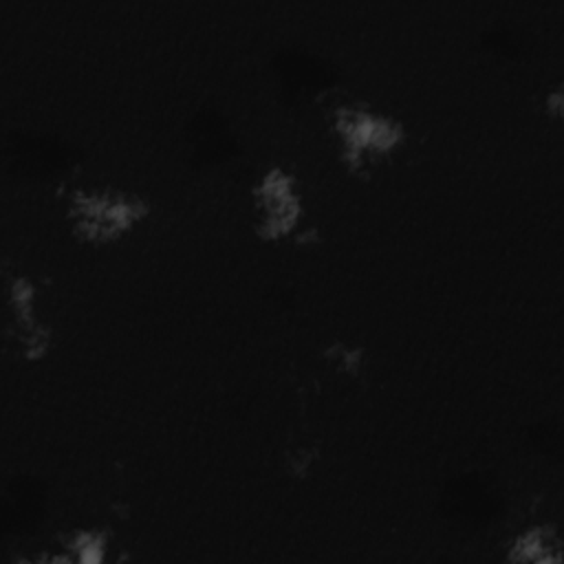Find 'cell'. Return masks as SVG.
Segmentation results:
<instances>
[{
  "mask_svg": "<svg viewBox=\"0 0 564 564\" xmlns=\"http://www.w3.org/2000/svg\"><path fill=\"white\" fill-rule=\"evenodd\" d=\"M143 216V200L119 189H82L68 200V220L88 242H110Z\"/></svg>",
  "mask_w": 564,
  "mask_h": 564,
  "instance_id": "cell-2",
  "label": "cell"
},
{
  "mask_svg": "<svg viewBox=\"0 0 564 564\" xmlns=\"http://www.w3.org/2000/svg\"><path fill=\"white\" fill-rule=\"evenodd\" d=\"M507 557L520 564H560L562 540L553 527L533 524L513 538Z\"/></svg>",
  "mask_w": 564,
  "mask_h": 564,
  "instance_id": "cell-4",
  "label": "cell"
},
{
  "mask_svg": "<svg viewBox=\"0 0 564 564\" xmlns=\"http://www.w3.org/2000/svg\"><path fill=\"white\" fill-rule=\"evenodd\" d=\"M251 205L256 227L269 240L289 236L302 223L304 203L297 178L282 167L267 170L260 176L251 192Z\"/></svg>",
  "mask_w": 564,
  "mask_h": 564,
  "instance_id": "cell-3",
  "label": "cell"
},
{
  "mask_svg": "<svg viewBox=\"0 0 564 564\" xmlns=\"http://www.w3.org/2000/svg\"><path fill=\"white\" fill-rule=\"evenodd\" d=\"M333 132L344 161L352 167L392 154L403 139V126L397 119L359 104H341L333 110Z\"/></svg>",
  "mask_w": 564,
  "mask_h": 564,
  "instance_id": "cell-1",
  "label": "cell"
}]
</instances>
